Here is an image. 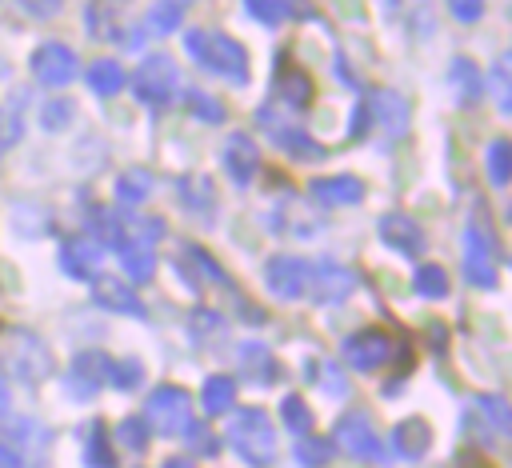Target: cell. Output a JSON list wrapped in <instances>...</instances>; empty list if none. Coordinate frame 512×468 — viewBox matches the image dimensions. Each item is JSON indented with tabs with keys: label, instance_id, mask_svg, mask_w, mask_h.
<instances>
[{
	"label": "cell",
	"instance_id": "obj_1",
	"mask_svg": "<svg viewBox=\"0 0 512 468\" xmlns=\"http://www.w3.org/2000/svg\"><path fill=\"white\" fill-rule=\"evenodd\" d=\"M184 48L208 72H216V76H224L232 84H244L248 80V52L232 36L208 32V28H192V32H184Z\"/></svg>",
	"mask_w": 512,
	"mask_h": 468
},
{
	"label": "cell",
	"instance_id": "obj_2",
	"mask_svg": "<svg viewBox=\"0 0 512 468\" xmlns=\"http://www.w3.org/2000/svg\"><path fill=\"white\" fill-rule=\"evenodd\" d=\"M464 272L472 284H484V288L496 284V232L484 204L472 208V220L464 232Z\"/></svg>",
	"mask_w": 512,
	"mask_h": 468
},
{
	"label": "cell",
	"instance_id": "obj_3",
	"mask_svg": "<svg viewBox=\"0 0 512 468\" xmlns=\"http://www.w3.org/2000/svg\"><path fill=\"white\" fill-rule=\"evenodd\" d=\"M176 88H180V72H176V64H172V56H164V52H152V56L132 72V92H136V100H144V104H152V108L172 104Z\"/></svg>",
	"mask_w": 512,
	"mask_h": 468
},
{
	"label": "cell",
	"instance_id": "obj_4",
	"mask_svg": "<svg viewBox=\"0 0 512 468\" xmlns=\"http://www.w3.org/2000/svg\"><path fill=\"white\" fill-rule=\"evenodd\" d=\"M28 68H32V76H36V84H44V88H64V84H72L76 72H80L76 52H72L68 44H56V40L40 44V48L32 52Z\"/></svg>",
	"mask_w": 512,
	"mask_h": 468
},
{
	"label": "cell",
	"instance_id": "obj_5",
	"mask_svg": "<svg viewBox=\"0 0 512 468\" xmlns=\"http://www.w3.org/2000/svg\"><path fill=\"white\" fill-rule=\"evenodd\" d=\"M356 284V276L348 268H340L336 260H308V276H304V292H312L316 300H340L348 296Z\"/></svg>",
	"mask_w": 512,
	"mask_h": 468
},
{
	"label": "cell",
	"instance_id": "obj_6",
	"mask_svg": "<svg viewBox=\"0 0 512 468\" xmlns=\"http://www.w3.org/2000/svg\"><path fill=\"white\" fill-rule=\"evenodd\" d=\"M132 0H88V32L96 40H124Z\"/></svg>",
	"mask_w": 512,
	"mask_h": 468
},
{
	"label": "cell",
	"instance_id": "obj_7",
	"mask_svg": "<svg viewBox=\"0 0 512 468\" xmlns=\"http://www.w3.org/2000/svg\"><path fill=\"white\" fill-rule=\"evenodd\" d=\"M220 160H224V172L244 188V184H252V176H256V168H260V152H256V140L248 136V132H232L228 140H224V152H220Z\"/></svg>",
	"mask_w": 512,
	"mask_h": 468
},
{
	"label": "cell",
	"instance_id": "obj_8",
	"mask_svg": "<svg viewBox=\"0 0 512 468\" xmlns=\"http://www.w3.org/2000/svg\"><path fill=\"white\" fill-rule=\"evenodd\" d=\"M376 232H380V240L392 244L400 256H420V252H424V232H420V224H416L408 212H384L380 224H376Z\"/></svg>",
	"mask_w": 512,
	"mask_h": 468
},
{
	"label": "cell",
	"instance_id": "obj_9",
	"mask_svg": "<svg viewBox=\"0 0 512 468\" xmlns=\"http://www.w3.org/2000/svg\"><path fill=\"white\" fill-rule=\"evenodd\" d=\"M304 276H308V260H296V256H272L264 264V280L280 300H296L304 292Z\"/></svg>",
	"mask_w": 512,
	"mask_h": 468
},
{
	"label": "cell",
	"instance_id": "obj_10",
	"mask_svg": "<svg viewBox=\"0 0 512 468\" xmlns=\"http://www.w3.org/2000/svg\"><path fill=\"white\" fill-rule=\"evenodd\" d=\"M364 116H372L384 128V136H404L408 132V100L400 92H392V88H376L372 92V108Z\"/></svg>",
	"mask_w": 512,
	"mask_h": 468
},
{
	"label": "cell",
	"instance_id": "obj_11",
	"mask_svg": "<svg viewBox=\"0 0 512 468\" xmlns=\"http://www.w3.org/2000/svg\"><path fill=\"white\" fill-rule=\"evenodd\" d=\"M276 92H280V100H284L288 108H308V104H312V76L300 72V68L292 64V56H284V52H280V60H276Z\"/></svg>",
	"mask_w": 512,
	"mask_h": 468
},
{
	"label": "cell",
	"instance_id": "obj_12",
	"mask_svg": "<svg viewBox=\"0 0 512 468\" xmlns=\"http://www.w3.org/2000/svg\"><path fill=\"white\" fill-rule=\"evenodd\" d=\"M100 260H104V248L92 244V240H64L60 244V268L76 280L100 276Z\"/></svg>",
	"mask_w": 512,
	"mask_h": 468
},
{
	"label": "cell",
	"instance_id": "obj_13",
	"mask_svg": "<svg viewBox=\"0 0 512 468\" xmlns=\"http://www.w3.org/2000/svg\"><path fill=\"white\" fill-rule=\"evenodd\" d=\"M308 192L328 208H344V204H360L364 200V184L356 176H316L308 184Z\"/></svg>",
	"mask_w": 512,
	"mask_h": 468
},
{
	"label": "cell",
	"instance_id": "obj_14",
	"mask_svg": "<svg viewBox=\"0 0 512 468\" xmlns=\"http://www.w3.org/2000/svg\"><path fill=\"white\" fill-rule=\"evenodd\" d=\"M120 260H124V272H128V280H132V284H144V280H152V272H156L152 240L128 236V240L120 244Z\"/></svg>",
	"mask_w": 512,
	"mask_h": 468
},
{
	"label": "cell",
	"instance_id": "obj_15",
	"mask_svg": "<svg viewBox=\"0 0 512 468\" xmlns=\"http://www.w3.org/2000/svg\"><path fill=\"white\" fill-rule=\"evenodd\" d=\"M388 348H392V336H388V332H380V328H368V332H360V336H352V340L344 344L348 360H352V364H360V368L380 364V360L388 356Z\"/></svg>",
	"mask_w": 512,
	"mask_h": 468
},
{
	"label": "cell",
	"instance_id": "obj_16",
	"mask_svg": "<svg viewBox=\"0 0 512 468\" xmlns=\"http://www.w3.org/2000/svg\"><path fill=\"white\" fill-rule=\"evenodd\" d=\"M128 212H112V208H92L88 212V232L96 236L92 244H112V248H120L124 240H128V220H124Z\"/></svg>",
	"mask_w": 512,
	"mask_h": 468
},
{
	"label": "cell",
	"instance_id": "obj_17",
	"mask_svg": "<svg viewBox=\"0 0 512 468\" xmlns=\"http://www.w3.org/2000/svg\"><path fill=\"white\" fill-rule=\"evenodd\" d=\"M96 300L116 308V312H132V316H144V304L136 300V292L120 280V276H100L96 280Z\"/></svg>",
	"mask_w": 512,
	"mask_h": 468
},
{
	"label": "cell",
	"instance_id": "obj_18",
	"mask_svg": "<svg viewBox=\"0 0 512 468\" xmlns=\"http://www.w3.org/2000/svg\"><path fill=\"white\" fill-rule=\"evenodd\" d=\"M272 136H276L280 152L292 156V160H320V156H324V148H320L304 128H296V124H288V128H272Z\"/></svg>",
	"mask_w": 512,
	"mask_h": 468
},
{
	"label": "cell",
	"instance_id": "obj_19",
	"mask_svg": "<svg viewBox=\"0 0 512 468\" xmlns=\"http://www.w3.org/2000/svg\"><path fill=\"white\" fill-rule=\"evenodd\" d=\"M128 84V76H124V68L116 64V60H96L92 68H88V88L96 92V96H116L120 88Z\"/></svg>",
	"mask_w": 512,
	"mask_h": 468
},
{
	"label": "cell",
	"instance_id": "obj_20",
	"mask_svg": "<svg viewBox=\"0 0 512 468\" xmlns=\"http://www.w3.org/2000/svg\"><path fill=\"white\" fill-rule=\"evenodd\" d=\"M148 192H152V172H148V168H128V172H120V180H116V200H120V204L136 208V204L148 200Z\"/></svg>",
	"mask_w": 512,
	"mask_h": 468
},
{
	"label": "cell",
	"instance_id": "obj_21",
	"mask_svg": "<svg viewBox=\"0 0 512 468\" xmlns=\"http://www.w3.org/2000/svg\"><path fill=\"white\" fill-rule=\"evenodd\" d=\"M448 84H452V92H456V100H472V96H480V88H484V80H480V68L472 64V60H452V68H448Z\"/></svg>",
	"mask_w": 512,
	"mask_h": 468
},
{
	"label": "cell",
	"instance_id": "obj_22",
	"mask_svg": "<svg viewBox=\"0 0 512 468\" xmlns=\"http://www.w3.org/2000/svg\"><path fill=\"white\" fill-rule=\"evenodd\" d=\"M484 164H488V176H492V184H496V188H504V184H508V176H512V144H508L504 136H496V140L488 144V156H484Z\"/></svg>",
	"mask_w": 512,
	"mask_h": 468
},
{
	"label": "cell",
	"instance_id": "obj_23",
	"mask_svg": "<svg viewBox=\"0 0 512 468\" xmlns=\"http://www.w3.org/2000/svg\"><path fill=\"white\" fill-rule=\"evenodd\" d=\"M180 16H184V4L180 0H160V4H152L148 8V20H144V32H172L176 24H180Z\"/></svg>",
	"mask_w": 512,
	"mask_h": 468
},
{
	"label": "cell",
	"instance_id": "obj_24",
	"mask_svg": "<svg viewBox=\"0 0 512 468\" xmlns=\"http://www.w3.org/2000/svg\"><path fill=\"white\" fill-rule=\"evenodd\" d=\"M180 200H184L192 212L208 216V212H212V184H208L204 176H188V180H180Z\"/></svg>",
	"mask_w": 512,
	"mask_h": 468
},
{
	"label": "cell",
	"instance_id": "obj_25",
	"mask_svg": "<svg viewBox=\"0 0 512 468\" xmlns=\"http://www.w3.org/2000/svg\"><path fill=\"white\" fill-rule=\"evenodd\" d=\"M184 104H188L192 116H200V120H208V124H220V120H224V104H220L216 96L200 92V88H188V92H184Z\"/></svg>",
	"mask_w": 512,
	"mask_h": 468
},
{
	"label": "cell",
	"instance_id": "obj_26",
	"mask_svg": "<svg viewBox=\"0 0 512 468\" xmlns=\"http://www.w3.org/2000/svg\"><path fill=\"white\" fill-rule=\"evenodd\" d=\"M412 284H416L420 296H432V300H436V296L448 292V272H444L440 264H424V268H416V280H412Z\"/></svg>",
	"mask_w": 512,
	"mask_h": 468
},
{
	"label": "cell",
	"instance_id": "obj_27",
	"mask_svg": "<svg viewBox=\"0 0 512 468\" xmlns=\"http://www.w3.org/2000/svg\"><path fill=\"white\" fill-rule=\"evenodd\" d=\"M244 8L260 20V24H284L292 16V0H244Z\"/></svg>",
	"mask_w": 512,
	"mask_h": 468
},
{
	"label": "cell",
	"instance_id": "obj_28",
	"mask_svg": "<svg viewBox=\"0 0 512 468\" xmlns=\"http://www.w3.org/2000/svg\"><path fill=\"white\" fill-rule=\"evenodd\" d=\"M488 88H492V96H496V108L508 112V108H512V92H508V56H500V60L492 64V72H488Z\"/></svg>",
	"mask_w": 512,
	"mask_h": 468
},
{
	"label": "cell",
	"instance_id": "obj_29",
	"mask_svg": "<svg viewBox=\"0 0 512 468\" xmlns=\"http://www.w3.org/2000/svg\"><path fill=\"white\" fill-rule=\"evenodd\" d=\"M68 120H72V104L68 100H52V104L40 108V124L44 128H64Z\"/></svg>",
	"mask_w": 512,
	"mask_h": 468
},
{
	"label": "cell",
	"instance_id": "obj_30",
	"mask_svg": "<svg viewBox=\"0 0 512 468\" xmlns=\"http://www.w3.org/2000/svg\"><path fill=\"white\" fill-rule=\"evenodd\" d=\"M448 12L460 20V24H476L484 16V0H448Z\"/></svg>",
	"mask_w": 512,
	"mask_h": 468
},
{
	"label": "cell",
	"instance_id": "obj_31",
	"mask_svg": "<svg viewBox=\"0 0 512 468\" xmlns=\"http://www.w3.org/2000/svg\"><path fill=\"white\" fill-rule=\"evenodd\" d=\"M20 136V116L16 112H0V148H8Z\"/></svg>",
	"mask_w": 512,
	"mask_h": 468
},
{
	"label": "cell",
	"instance_id": "obj_32",
	"mask_svg": "<svg viewBox=\"0 0 512 468\" xmlns=\"http://www.w3.org/2000/svg\"><path fill=\"white\" fill-rule=\"evenodd\" d=\"M20 4H24L32 16H52V12L60 8V0H20Z\"/></svg>",
	"mask_w": 512,
	"mask_h": 468
}]
</instances>
